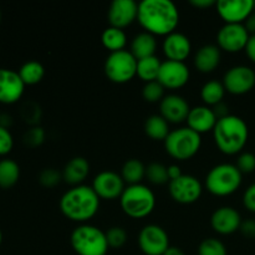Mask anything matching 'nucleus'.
Instances as JSON below:
<instances>
[{
    "label": "nucleus",
    "instance_id": "26",
    "mask_svg": "<svg viewBox=\"0 0 255 255\" xmlns=\"http://www.w3.org/2000/svg\"><path fill=\"white\" fill-rule=\"evenodd\" d=\"M121 177L128 186L141 183L142 179L146 177V166L137 158L127 159L122 166Z\"/></svg>",
    "mask_w": 255,
    "mask_h": 255
},
{
    "label": "nucleus",
    "instance_id": "8",
    "mask_svg": "<svg viewBox=\"0 0 255 255\" xmlns=\"http://www.w3.org/2000/svg\"><path fill=\"white\" fill-rule=\"evenodd\" d=\"M137 61L133 54L126 49L110 52L105 60V74L112 82L126 84L137 75Z\"/></svg>",
    "mask_w": 255,
    "mask_h": 255
},
{
    "label": "nucleus",
    "instance_id": "6",
    "mask_svg": "<svg viewBox=\"0 0 255 255\" xmlns=\"http://www.w3.org/2000/svg\"><path fill=\"white\" fill-rule=\"evenodd\" d=\"M243 173L236 164L219 163L208 172L206 177V187L212 194L226 197L233 194L241 187Z\"/></svg>",
    "mask_w": 255,
    "mask_h": 255
},
{
    "label": "nucleus",
    "instance_id": "39",
    "mask_svg": "<svg viewBox=\"0 0 255 255\" xmlns=\"http://www.w3.org/2000/svg\"><path fill=\"white\" fill-rule=\"evenodd\" d=\"M14 147V138L7 127L0 126V156H6Z\"/></svg>",
    "mask_w": 255,
    "mask_h": 255
},
{
    "label": "nucleus",
    "instance_id": "3",
    "mask_svg": "<svg viewBox=\"0 0 255 255\" xmlns=\"http://www.w3.org/2000/svg\"><path fill=\"white\" fill-rule=\"evenodd\" d=\"M249 128L242 117L228 115L217 121L213 138L218 148L226 154H237L248 142Z\"/></svg>",
    "mask_w": 255,
    "mask_h": 255
},
{
    "label": "nucleus",
    "instance_id": "35",
    "mask_svg": "<svg viewBox=\"0 0 255 255\" xmlns=\"http://www.w3.org/2000/svg\"><path fill=\"white\" fill-rule=\"evenodd\" d=\"M105 233L110 248H121L127 241V233L122 227H111Z\"/></svg>",
    "mask_w": 255,
    "mask_h": 255
},
{
    "label": "nucleus",
    "instance_id": "12",
    "mask_svg": "<svg viewBox=\"0 0 255 255\" xmlns=\"http://www.w3.org/2000/svg\"><path fill=\"white\" fill-rule=\"evenodd\" d=\"M251 34L244 24H224L217 34V42L221 50L238 52L247 46Z\"/></svg>",
    "mask_w": 255,
    "mask_h": 255
},
{
    "label": "nucleus",
    "instance_id": "2",
    "mask_svg": "<svg viewBox=\"0 0 255 255\" xmlns=\"http://www.w3.org/2000/svg\"><path fill=\"white\" fill-rule=\"evenodd\" d=\"M100 199L92 186L80 184L62 194L59 206L66 218L84 224L96 216L100 209Z\"/></svg>",
    "mask_w": 255,
    "mask_h": 255
},
{
    "label": "nucleus",
    "instance_id": "48",
    "mask_svg": "<svg viewBox=\"0 0 255 255\" xmlns=\"http://www.w3.org/2000/svg\"><path fill=\"white\" fill-rule=\"evenodd\" d=\"M163 255H184L183 251L178 247H169L166 252H164Z\"/></svg>",
    "mask_w": 255,
    "mask_h": 255
},
{
    "label": "nucleus",
    "instance_id": "47",
    "mask_svg": "<svg viewBox=\"0 0 255 255\" xmlns=\"http://www.w3.org/2000/svg\"><path fill=\"white\" fill-rule=\"evenodd\" d=\"M189 2L196 7H208L217 4L216 0H191Z\"/></svg>",
    "mask_w": 255,
    "mask_h": 255
},
{
    "label": "nucleus",
    "instance_id": "21",
    "mask_svg": "<svg viewBox=\"0 0 255 255\" xmlns=\"http://www.w3.org/2000/svg\"><path fill=\"white\" fill-rule=\"evenodd\" d=\"M186 121L189 128L201 134L211 131V129L213 131L214 126L218 121V117L214 114L213 109L203 105V106H196L191 109Z\"/></svg>",
    "mask_w": 255,
    "mask_h": 255
},
{
    "label": "nucleus",
    "instance_id": "34",
    "mask_svg": "<svg viewBox=\"0 0 255 255\" xmlns=\"http://www.w3.org/2000/svg\"><path fill=\"white\" fill-rule=\"evenodd\" d=\"M142 96L147 102H161L164 97V87L157 80L146 82L142 89Z\"/></svg>",
    "mask_w": 255,
    "mask_h": 255
},
{
    "label": "nucleus",
    "instance_id": "49",
    "mask_svg": "<svg viewBox=\"0 0 255 255\" xmlns=\"http://www.w3.org/2000/svg\"><path fill=\"white\" fill-rule=\"evenodd\" d=\"M1 242H2V233H1V229H0V246H1Z\"/></svg>",
    "mask_w": 255,
    "mask_h": 255
},
{
    "label": "nucleus",
    "instance_id": "20",
    "mask_svg": "<svg viewBox=\"0 0 255 255\" xmlns=\"http://www.w3.org/2000/svg\"><path fill=\"white\" fill-rule=\"evenodd\" d=\"M162 50H163L167 60L184 61L192 51L191 40L183 32L173 31L164 36Z\"/></svg>",
    "mask_w": 255,
    "mask_h": 255
},
{
    "label": "nucleus",
    "instance_id": "32",
    "mask_svg": "<svg viewBox=\"0 0 255 255\" xmlns=\"http://www.w3.org/2000/svg\"><path fill=\"white\" fill-rule=\"evenodd\" d=\"M146 178L153 184H164L169 181L168 167L161 162H151L146 166Z\"/></svg>",
    "mask_w": 255,
    "mask_h": 255
},
{
    "label": "nucleus",
    "instance_id": "43",
    "mask_svg": "<svg viewBox=\"0 0 255 255\" xmlns=\"http://www.w3.org/2000/svg\"><path fill=\"white\" fill-rule=\"evenodd\" d=\"M246 52H247V56L252 60V61L255 64V35H251L249 37L248 42H247V46H246Z\"/></svg>",
    "mask_w": 255,
    "mask_h": 255
},
{
    "label": "nucleus",
    "instance_id": "25",
    "mask_svg": "<svg viewBox=\"0 0 255 255\" xmlns=\"http://www.w3.org/2000/svg\"><path fill=\"white\" fill-rule=\"evenodd\" d=\"M144 132L148 137L156 141H164L168 136L169 122L164 120L161 115H152L144 121Z\"/></svg>",
    "mask_w": 255,
    "mask_h": 255
},
{
    "label": "nucleus",
    "instance_id": "5",
    "mask_svg": "<svg viewBox=\"0 0 255 255\" xmlns=\"http://www.w3.org/2000/svg\"><path fill=\"white\" fill-rule=\"evenodd\" d=\"M120 204L122 211L131 218H144L153 212L156 196L144 184H131L125 188L120 197Z\"/></svg>",
    "mask_w": 255,
    "mask_h": 255
},
{
    "label": "nucleus",
    "instance_id": "31",
    "mask_svg": "<svg viewBox=\"0 0 255 255\" xmlns=\"http://www.w3.org/2000/svg\"><path fill=\"white\" fill-rule=\"evenodd\" d=\"M19 76L21 77L22 82L26 85H36L42 80L45 75V69L41 62L36 60H30L21 65L19 71Z\"/></svg>",
    "mask_w": 255,
    "mask_h": 255
},
{
    "label": "nucleus",
    "instance_id": "14",
    "mask_svg": "<svg viewBox=\"0 0 255 255\" xmlns=\"http://www.w3.org/2000/svg\"><path fill=\"white\" fill-rule=\"evenodd\" d=\"M92 188L100 198L112 201L120 198L126 187L121 174L115 171H102L95 176Z\"/></svg>",
    "mask_w": 255,
    "mask_h": 255
},
{
    "label": "nucleus",
    "instance_id": "45",
    "mask_svg": "<svg viewBox=\"0 0 255 255\" xmlns=\"http://www.w3.org/2000/svg\"><path fill=\"white\" fill-rule=\"evenodd\" d=\"M182 169L178 164H169L168 166V176H169V181L172 179H176L178 177L182 176Z\"/></svg>",
    "mask_w": 255,
    "mask_h": 255
},
{
    "label": "nucleus",
    "instance_id": "15",
    "mask_svg": "<svg viewBox=\"0 0 255 255\" xmlns=\"http://www.w3.org/2000/svg\"><path fill=\"white\" fill-rule=\"evenodd\" d=\"M191 72L184 61L166 60L162 62L157 81L164 89H179L188 82Z\"/></svg>",
    "mask_w": 255,
    "mask_h": 255
},
{
    "label": "nucleus",
    "instance_id": "7",
    "mask_svg": "<svg viewBox=\"0 0 255 255\" xmlns=\"http://www.w3.org/2000/svg\"><path fill=\"white\" fill-rule=\"evenodd\" d=\"M163 142L164 148L169 156L179 161H184L192 158L199 151L202 137L187 126L172 129Z\"/></svg>",
    "mask_w": 255,
    "mask_h": 255
},
{
    "label": "nucleus",
    "instance_id": "27",
    "mask_svg": "<svg viewBox=\"0 0 255 255\" xmlns=\"http://www.w3.org/2000/svg\"><path fill=\"white\" fill-rule=\"evenodd\" d=\"M226 91L223 82L218 80H209L202 86L201 97L206 106H216L219 102L223 101Z\"/></svg>",
    "mask_w": 255,
    "mask_h": 255
},
{
    "label": "nucleus",
    "instance_id": "30",
    "mask_svg": "<svg viewBox=\"0 0 255 255\" xmlns=\"http://www.w3.org/2000/svg\"><path fill=\"white\" fill-rule=\"evenodd\" d=\"M20 178V167L15 161L5 158L0 161V187L11 188Z\"/></svg>",
    "mask_w": 255,
    "mask_h": 255
},
{
    "label": "nucleus",
    "instance_id": "42",
    "mask_svg": "<svg viewBox=\"0 0 255 255\" xmlns=\"http://www.w3.org/2000/svg\"><path fill=\"white\" fill-rule=\"evenodd\" d=\"M239 231L246 236L247 238H255V221L254 219H247L243 221L241 224Z\"/></svg>",
    "mask_w": 255,
    "mask_h": 255
},
{
    "label": "nucleus",
    "instance_id": "46",
    "mask_svg": "<svg viewBox=\"0 0 255 255\" xmlns=\"http://www.w3.org/2000/svg\"><path fill=\"white\" fill-rule=\"evenodd\" d=\"M244 25H246V27H247V30L249 31V34L255 35V11L252 12L251 16L246 20Z\"/></svg>",
    "mask_w": 255,
    "mask_h": 255
},
{
    "label": "nucleus",
    "instance_id": "50",
    "mask_svg": "<svg viewBox=\"0 0 255 255\" xmlns=\"http://www.w3.org/2000/svg\"><path fill=\"white\" fill-rule=\"evenodd\" d=\"M0 21H1V12H0Z\"/></svg>",
    "mask_w": 255,
    "mask_h": 255
},
{
    "label": "nucleus",
    "instance_id": "18",
    "mask_svg": "<svg viewBox=\"0 0 255 255\" xmlns=\"http://www.w3.org/2000/svg\"><path fill=\"white\" fill-rule=\"evenodd\" d=\"M159 111L161 116L164 120L172 124H179L186 121L188 117L191 107L188 101L183 96L177 94L164 95L163 99L159 102Z\"/></svg>",
    "mask_w": 255,
    "mask_h": 255
},
{
    "label": "nucleus",
    "instance_id": "44",
    "mask_svg": "<svg viewBox=\"0 0 255 255\" xmlns=\"http://www.w3.org/2000/svg\"><path fill=\"white\" fill-rule=\"evenodd\" d=\"M213 111H214V114H216V116L218 117V120L222 119V117L228 116L229 115L228 106H227L223 101L219 102V104L216 105V106H213Z\"/></svg>",
    "mask_w": 255,
    "mask_h": 255
},
{
    "label": "nucleus",
    "instance_id": "23",
    "mask_svg": "<svg viewBox=\"0 0 255 255\" xmlns=\"http://www.w3.org/2000/svg\"><path fill=\"white\" fill-rule=\"evenodd\" d=\"M90 173V163L85 157L77 156L70 159L62 171V179L72 187L80 186Z\"/></svg>",
    "mask_w": 255,
    "mask_h": 255
},
{
    "label": "nucleus",
    "instance_id": "17",
    "mask_svg": "<svg viewBox=\"0 0 255 255\" xmlns=\"http://www.w3.org/2000/svg\"><path fill=\"white\" fill-rule=\"evenodd\" d=\"M137 15H138V2L134 0H114L109 6L107 19L110 26L124 29L137 20Z\"/></svg>",
    "mask_w": 255,
    "mask_h": 255
},
{
    "label": "nucleus",
    "instance_id": "19",
    "mask_svg": "<svg viewBox=\"0 0 255 255\" xmlns=\"http://www.w3.org/2000/svg\"><path fill=\"white\" fill-rule=\"evenodd\" d=\"M241 213L236 208L229 206L219 207L213 212L211 217L212 228L219 234L228 236L241 228L242 224Z\"/></svg>",
    "mask_w": 255,
    "mask_h": 255
},
{
    "label": "nucleus",
    "instance_id": "10",
    "mask_svg": "<svg viewBox=\"0 0 255 255\" xmlns=\"http://www.w3.org/2000/svg\"><path fill=\"white\" fill-rule=\"evenodd\" d=\"M138 246L146 255H163L171 247L167 232L157 224H148L141 229Z\"/></svg>",
    "mask_w": 255,
    "mask_h": 255
},
{
    "label": "nucleus",
    "instance_id": "38",
    "mask_svg": "<svg viewBox=\"0 0 255 255\" xmlns=\"http://www.w3.org/2000/svg\"><path fill=\"white\" fill-rule=\"evenodd\" d=\"M236 166L242 173H252L255 171V154L252 152H242L238 156Z\"/></svg>",
    "mask_w": 255,
    "mask_h": 255
},
{
    "label": "nucleus",
    "instance_id": "28",
    "mask_svg": "<svg viewBox=\"0 0 255 255\" xmlns=\"http://www.w3.org/2000/svg\"><path fill=\"white\" fill-rule=\"evenodd\" d=\"M101 41L104 46L111 52L124 50L127 44V35L124 29L109 26L104 30L101 35Z\"/></svg>",
    "mask_w": 255,
    "mask_h": 255
},
{
    "label": "nucleus",
    "instance_id": "9",
    "mask_svg": "<svg viewBox=\"0 0 255 255\" xmlns=\"http://www.w3.org/2000/svg\"><path fill=\"white\" fill-rule=\"evenodd\" d=\"M168 191L177 203L191 204L201 198L203 186L197 177L183 173L178 178L169 181Z\"/></svg>",
    "mask_w": 255,
    "mask_h": 255
},
{
    "label": "nucleus",
    "instance_id": "40",
    "mask_svg": "<svg viewBox=\"0 0 255 255\" xmlns=\"http://www.w3.org/2000/svg\"><path fill=\"white\" fill-rule=\"evenodd\" d=\"M40 115H41V110L36 104L29 102L22 107V116H24L25 121L29 122V124H36L37 120L40 119Z\"/></svg>",
    "mask_w": 255,
    "mask_h": 255
},
{
    "label": "nucleus",
    "instance_id": "4",
    "mask_svg": "<svg viewBox=\"0 0 255 255\" xmlns=\"http://www.w3.org/2000/svg\"><path fill=\"white\" fill-rule=\"evenodd\" d=\"M70 243L79 255H106L109 243L106 233L92 224H80L72 231Z\"/></svg>",
    "mask_w": 255,
    "mask_h": 255
},
{
    "label": "nucleus",
    "instance_id": "24",
    "mask_svg": "<svg viewBox=\"0 0 255 255\" xmlns=\"http://www.w3.org/2000/svg\"><path fill=\"white\" fill-rule=\"evenodd\" d=\"M157 49V40L154 35L142 31L133 37L131 42V52L137 60L153 56Z\"/></svg>",
    "mask_w": 255,
    "mask_h": 255
},
{
    "label": "nucleus",
    "instance_id": "13",
    "mask_svg": "<svg viewBox=\"0 0 255 255\" xmlns=\"http://www.w3.org/2000/svg\"><path fill=\"white\" fill-rule=\"evenodd\" d=\"M219 16L226 24H243L254 11V0H218L216 4Z\"/></svg>",
    "mask_w": 255,
    "mask_h": 255
},
{
    "label": "nucleus",
    "instance_id": "16",
    "mask_svg": "<svg viewBox=\"0 0 255 255\" xmlns=\"http://www.w3.org/2000/svg\"><path fill=\"white\" fill-rule=\"evenodd\" d=\"M25 91L19 72L0 67V104L11 105L19 101Z\"/></svg>",
    "mask_w": 255,
    "mask_h": 255
},
{
    "label": "nucleus",
    "instance_id": "36",
    "mask_svg": "<svg viewBox=\"0 0 255 255\" xmlns=\"http://www.w3.org/2000/svg\"><path fill=\"white\" fill-rule=\"evenodd\" d=\"M61 179L62 173H60L55 168H45L39 174V182L44 187H47V188H52V187L57 186L61 182Z\"/></svg>",
    "mask_w": 255,
    "mask_h": 255
},
{
    "label": "nucleus",
    "instance_id": "37",
    "mask_svg": "<svg viewBox=\"0 0 255 255\" xmlns=\"http://www.w3.org/2000/svg\"><path fill=\"white\" fill-rule=\"evenodd\" d=\"M45 139V131L39 126H34L24 134V142L29 147H37Z\"/></svg>",
    "mask_w": 255,
    "mask_h": 255
},
{
    "label": "nucleus",
    "instance_id": "11",
    "mask_svg": "<svg viewBox=\"0 0 255 255\" xmlns=\"http://www.w3.org/2000/svg\"><path fill=\"white\" fill-rule=\"evenodd\" d=\"M223 85L233 95H243L255 86V71L246 65L231 67L223 76Z\"/></svg>",
    "mask_w": 255,
    "mask_h": 255
},
{
    "label": "nucleus",
    "instance_id": "22",
    "mask_svg": "<svg viewBox=\"0 0 255 255\" xmlns=\"http://www.w3.org/2000/svg\"><path fill=\"white\" fill-rule=\"evenodd\" d=\"M221 49L218 45L206 44L197 50L194 55V66L201 72L208 74L216 70L221 62Z\"/></svg>",
    "mask_w": 255,
    "mask_h": 255
},
{
    "label": "nucleus",
    "instance_id": "29",
    "mask_svg": "<svg viewBox=\"0 0 255 255\" xmlns=\"http://www.w3.org/2000/svg\"><path fill=\"white\" fill-rule=\"evenodd\" d=\"M162 61L153 55V56L144 57L137 61V76L144 82L156 81L158 77L159 69H161Z\"/></svg>",
    "mask_w": 255,
    "mask_h": 255
},
{
    "label": "nucleus",
    "instance_id": "33",
    "mask_svg": "<svg viewBox=\"0 0 255 255\" xmlns=\"http://www.w3.org/2000/svg\"><path fill=\"white\" fill-rule=\"evenodd\" d=\"M198 255H228L226 246L217 238H207L198 247Z\"/></svg>",
    "mask_w": 255,
    "mask_h": 255
},
{
    "label": "nucleus",
    "instance_id": "41",
    "mask_svg": "<svg viewBox=\"0 0 255 255\" xmlns=\"http://www.w3.org/2000/svg\"><path fill=\"white\" fill-rule=\"evenodd\" d=\"M243 203L248 211L255 213V183L251 184L243 194Z\"/></svg>",
    "mask_w": 255,
    "mask_h": 255
},
{
    "label": "nucleus",
    "instance_id": "1",
    "mask_svg": "<svg viewBox=\"0 0 255 255\" xmlns=\"http://www.w3.org/2000/svg\"><path fill=\"white\" fill-rule=\"evenodd\" d=\"M137 20L147 32L167 36L179 24V10L172 0H142Z\"/></svg>",
    "mask_w": 255,
    "mask_h": 255
}]
</instances>
